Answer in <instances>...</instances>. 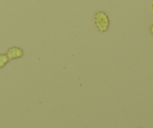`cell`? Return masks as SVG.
<instances>
[{
  "label": "cell",
  "mask_w": 153,
  "mask_h": 128,
  "mask_svg": "<svg viewBox=\"0 0 153 128\" xmlns=\"http://www.w3.org/2000/svg\"><path fill=\"white\" fill-rule=\"evenodd\" d=\"M149 31H150L151 34L153 35V23L150 25V27H149Z\"/></svg>",
  "instance_id": "4"
},
{
  "label": "cell",
  "mask_w": 153,
  "mask_h": 128,
  "mask_svg": "<svg viewBox=\"0 0 153 128\" xmlns=\"http://www.w3.org/2000/svg\"><path fill=\"white\" fill-rule=\"evenodd\" d=\"M9 58L7 56V55L4 53L0 54V69L3 68L7 63L9 62Z\"/></svg>",
  "instance_id": "3"
},
{
  "label": "cell",
  "mask_w": 153,
  "mask_h": 128,
  "mask_svg": "<svg viewBox=\"0 0 153 128\" xmlns=\"http://www.w3.org/2000/svg\"><path fill=\"white\" fill-rule=\"evenodd\" d=\"M5 54L8 57L9 60H14L22 58L24 55V51L21 47L14 46L8 48Z\"/></svg>",
  "instance_id": "2"
},
{
  "label": "cell",
  "mask_w": 153,
  "mask_h": 128,
  "mask_svg": "<svg viewBox=\"0 0 153 128\" xmlns=\"http://www.w3.org/2000/svg\"><path fill=\"white\" fill-rule=\"evenodd\" d=\"M137 128H143V127H137Z\"/></svg>",
  "instance_id": "6"
},
{
  "label": "cell",
  "mask_w": 153,
  "mask_h": 128,
  "mask_svg": "<svg viewBox=\"0 0 153 128\" xmlns=\"http://www.w3.org/2000/svg\"><path fill=\"white\" fill-rule=\"evenodd\" d=\"M94 25L97 31L100 32H105L110 26V19L105 12L99 10L96 12L94 16Z\"/></svg>",
  "instance_id": "1"
},
{
  "label": "cell",
  "mask_w": 153,
  "mask_h": 128,
  "mask_svg": "<svg viewBox=\"0 0 153 128\" xmlns=\"http://www.w3.org/2000/svg\"><path fill=\"white\" fill-rule=\"evenodd\" d=\"M151 8H152V12H153V1H152V4H151Z\"/></svg>",
  "instance_id": "5"
}]
</instances>
